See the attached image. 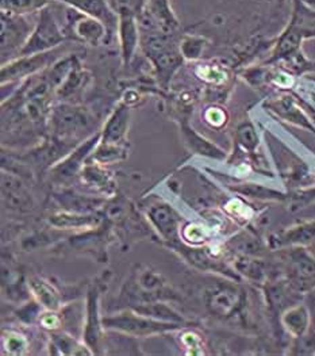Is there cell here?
<instances>
[{
	"mask_svg": "<svg viewBox=\"0 0 315 356\" xmlns=\"http://www.w3.org/2000/svg\"><path fill=\"white\" fill-rule=\"evenodd\" d=\"M117 35L121 47V58L125 68L130 67L135 51L139 48L141 31L138 18L130 13H118Z\"/></svg>",
	"mask_w": 315,
	"mask_h": 356,
	"instance_id": "14",
	"label": "cell"
},
{
	"mask_svg": "<svg viewBox=\"0 0 315 356\" xmlns=\"http://www.w3.org/2000/svg\"><path fill=\"white\" fill-rule=\"evenodd\" d=\"M237 191H239V193H242L245 195H249V197H256V198H280L282 197L276 191L264 188V187H260V186H250V184L242 186V187L237 188Z\"/></svg>",
	"mask_w": 315,
	"mask_h": 356,
	"instance_id": "37",
	"label": "cell"
},
{
	"mask_svg": "<svg viewBox=\"0 0 315 356\" xmlns=\"http://www.w3.org/2000/svg\"><path fill=\"white\" fill-rule=\"evenodd\" d=\"M138 24L141 31L139 48L152 63L158 86L168 90L171 80L183 65L180 40L176 38V34H168L158 29L145 13L138 18Z\"/></svg>",
	"mask_w": 315,
	"mask_h": 356,
	"instance_id": "1",
	"label": "cell"
},
{
	"mask_svg": "<svg viewBox=\"0 0 315 356\" xmlns=\"http://www.w3.org/2000/svg\"><path fill=\"white\" fill-rule=\"evenodd\" d=\"M205 120L211 127H221L226 122V114L222 108L218 107H209L205 113Z\"/></svg>",
	"mask_w": 315,
	"mask_h": 356,
	"instance_id": "40",
	"label": "cell"
},
{
	"mask_svg": "<svg viewBox=\"0 0 315 356\" xmlns=\"http://www.w3.org/2000/svg\"><path fill=\"white\" fill-rule=\"evenodd\" d=\"M242 300L239 287L229 282L211 283L205 291V302L209 312L221 318H229L238 313Z\"/></svg>",
	"mask_w": 315,
	"mask_h": 356,
	"instance_id": "9",
	"label": "cell"
},
{
	"mask_svg": "<svg viewBox=\"0 0 315 356\" xmlns=\"http://www.w3.org/2000/svg\"><path fill=\"white\" fill-rule=\"evenodd\" d=\"M101 290L98 284L90 289L87 294V316L85 325L83 331V340L90 347V350L98 355L105 354V325L103 318L101 317L99 309Z\"/></svg>",
	"mask_w": 315,
	"mask_h": 356,
	"instance_id": "10",
	"label": "cell"
},
{
	"mask_svg": "<svg viewBox=\"0 0 315 356\" xmlns=\"http://www.w3.org/2000/svg\"><path fill=\"white\" fill-rule=\"evenodd\" d=\"M52 0H0V10L17 15H28L40 13L51 6Z\"/></svg>",
	"mask_w": 315,
	"mask_h": 356,
	"instance_id": "27",
	"label": "cell"
},
{
	"mask_svg": "<svg viewBox=\"0 0 315 356\" xmlns=\"http://www.w3.org/2000/svg\"><path fill=\"white\" fill-rule=\"evenodd\" d=\"M237 141L242 148L253 151L259 144V137L255 127L250 124H242L237 130Z\"/></svg>",
	"mask_w": 315,
	"mask_h": 356,
	"instance_id": "33",
	"label": "cell"
},
{
	"mask_svg": "<svg viewBox=\"0 0 315 356\" xmlns=\"http://www.w3.org/2000/svg\"><path fill=\"white\" fill-rule=\"evenodd\" d=\"M64 31L68 40H74L91 47L108 44V31L105 24L72 7H67Z\"/></svg>",
	"mask_w": 315,
	"mask_h": 356,
	"instance_id": "6",
	"label": "cell"
},
{
	"mask_svg": "<svg viewBox=\"0 0 315 356\" xmlns=\"http://www.w3.org/2000/svg\"><path fill=\"white\" fill-rule=\"evenodd\" d=\"M196 76L209 83H221L226 79V74L216 65H199L195 71Z\"/></svg>",
	"mask_w": 315,
	"mask_h": 356,
	"instance_id": "36",
	"label": "cell"
},
{
	"mask_svg": "<svg viewBox=\"0 0 315 356\" xmlns=\"http://www.w3.org/2000/svg\"><path fill=\"white\" fill-rule=\"evenodd\" d=\"M295 344H293V353L298 355H310L314 354L315 351V333L314 332L307 331L305 334L295 337Z\"/></svg>",
	"mask_w": 315,
	"mask_h": 356,
	"instance_id": "35",
	"label": "cell"
},
{
	"mask_svg": "<svg viewBox=\"0 0 315 356\" xmlns=\"http://www.w3.org/2000/svg\"><path fill=\"white\" fill-rule=\"evenodd\" d=\"M236 267L242 275H245L249 280L262 282L266 277V268L263 261L255 260L249 256H239L237 259Z\"/></svg>",
	"mask_w": 315,
	"mask_h": 356,
	"instance_id": "29",
	"label": "cell"
},
{
	"mask_svg": "<svg viewBox=\"0 0 315 356\" xmlns=\"http://www.w3.org/2000/svg\"><path fill=\"white\" fill-rule=\"evenodd\" d=\"M182 341H183L184 347L188 348V354L192 355H202L205 354L203 348H202V340L201 337L194 333V332H184L182 334Z\"/></svg>",
	"mask_w": 315,
	"mask_h": 356,
	"instance_id": "38",
	"label": "cell"
},
{
	"mask_svg": "<svg viewBox=\"0 0 315 356\" xmlns=\"http://www.w3.org/2000/svg\"><path fill=\"white\" fill-rule=\"evenodd\" d=\"M315 238V222H307L280 233L273 241L276 245H298L309 244Z\"/></svg>",
	"mask_w": 315,
	"mask_h": 356,
	"instance_id": "25",
	"label": "cell"
},
{
	"mask_svg": "<svg viewBox=\"0 0 315 356\" xmlns=\"http://www.w3.org/2000/svg\"><path fill=\"white\" fill-rule=\"evenodd\" d=\"M273 111H276L278 114H280L283 118H287L291 122H296L299 125H303V127H309L306 118L303 117V114L295 107V104L292 102V99L289 97H284V98H280L275 102L269 104Z\"/></svg>",
	"mask_w": 315,
	"mask_h": 356,
	"instance_id": "30",
	"label": "cell"
},
{
	"mask_svg": "<svg viewBox=\"0 0 315 356\" xmlns=\"http://www.w3.org/2000/svg\"><path fill=\"white\" fill-rule=\"evenodd\" d=\"M41 304L37 301V302H28L25 306H22L18 312H17V314H18V318H21L24 323H26V324H31V323H34V320L35 318H41V307H40Z\"/></svg>",
	"mask_w": 315,
	"mask_h": 356,
	"instance_id": "39",
	"label": "cell"
},
{
	"mask_svg": "<svg viewBox=\"0 0 315 356\" xmlns=\"http://www.w3.org/2000/svg\"><path fill=\"white\" fill-rule=\"evenodd\" d=\"M146 216L165 241L171 243V245L178 243L182 218L171 204L164 201L151 202L146 206Z\"/></svg>",
	"mask_w": 315,
	"mask_h": 356,
	"instance_id": "12",
	"label": "cell"
},
{
	"mask_svg": "<svg viewBox=\"0 0 315 356\" xmlns=\"http://www.w3.org/2000/svg\"><path fill=\"white\" fill-rule=\"evenodd\" d=\"M180 121H182L180 130H182V134H183L184 141L191 148V151L199 153V154L209 156V157H215V159H223L225 157V152L222 149H219L216 145L211 144L209 140L202 137L199 133H196L192 127H189L187 118H183Z\"/></svg>",
	"mask_w": 315,
	"mask_h": 356,
	"instance_id": "22",
	"label": "cell"
},
{
	"mask_svg": "<svg viewBox=\"0 0 315 356\" xmlns=\"http://www.w3.org/2000/svg\"><path fill=\"white\" fill-rule=\"evenodd\" d=\"M130 127V107L121 102L112 110L101 131V144L128 148V133Z\"/></svg>",
	"mask_w": 315,
	"mask_h": 356,
	"instance_id": "13",
	"label": "cell"
},
{
	"mask_svg": "<svg viewBox=\"0 0 315 356\" xmlns=\"http://www.w3.org/2000/svg\"><path fill=\"white\" fill-rule=\"evenodd\" d=\"M132 309L138 312V313L145 314V316L153 317L156 320L168 321V323H176V324H180V325L185 324V320L183 317L173 307L164 304L162 301L145 304V305L133 306Z\"/></svg>",
	"mask_w": 315,
	"mask_h": 356,
	"instance_id": "26",
	"label": "cell"
},
{
	"mask_svg": "<svg viewBox=\"0 0 315 356\" xmlns=\"http://www.w3.org/2000/svg\"><path fill=\"white\" fill-rule=\"evenodd\" d=\"M121 297H126L133 306L145 305L160 301H176L180 300L178 293L168 284L164 277L144 266H138L133 271L130 280L126 282Z\"/></svg>",
	"mask_w": 315,
	"mask_h": 356,
	"instance_id": "2",
	"label": "cell"
},
{
	"mask_svg": "<svg viewBox=\"0 0 315 356\" xmlns=\"http://www.w3.org/2000/svg\"><path fill=\"white\" fill-rule=\"evenodd\" d=\"M1 22V60L3 64L6 58L10 56H19L24 47L26 45L27 40L30 38L34 26L26 19L25 15H17L7 11L0 13Z\"/></svg>",
	"mask_w": 315,
	"mask_h": 356,
	"instance_id": "8",
	"label": "cell"
},
{
	"mask_svg": "<svg viewBox=\"0 0 315 356\" xmlns=\"http://www.w3.org/2000/svg\"><path fill=\"white\" fill-rule=\"evenodd\" d=\"M67 40L68 38L65 35L64 27H61L57 22L53 14L52 7L48 6L38 13L37 24L33 29L30 38L27 40L26 45L24 47L18 57L53 51Z\"/></svg>",
	"mask_w": 315,
	"mask_h": 356,
	"instance_id": "5",
	"label": "cell"
},
{
	"mask_svg": "<svg viewBox=\"0 0 315 356\" xmlns=\"http://www.w3.org/2000/svg\"><path fill=\"white\" fill-rule=\"evenodd\" d=\"M41 324H42V327L46 328V330L56 331V330L60 328V325H61V318H60L58 316H56V314H52V313L44 314V316L41 317Z\"/></svg>",
	"mask_w": 315,
	"mask_h": 356,
	"instance_id": "42",
	"label": "cell"
},
{
	"mask_svg": "<svg viewBox=\"0 0 315 356\" xmlns=\"http://www.w3.org/2000/svg\"><path fill=\"white\" fill-rule=\"evenodd\" d=\"M313 256H314V257H315V250H314V251H313Z\"/></svg>",
	"mask_w": 315,
	"mask_h": 356,
	"instance_id": "43",
	"label": "cell"
},
{
	"mask_svg": "<svg viewBox=\"0 0 315 356\" xmlns=\"http://www.w3.org/2000/svg\"><path fill=\"white\" fill-rule=\"evenodd\" d=\"M65 4L67 7H72L80 13L94 17L102 21L108 31V42L114 38L118 30V15L110 7L107 0H52Z\"/></svg>",
	"mask_w": 315,
	"mask_h": 356,
	"instance_id": "15",
	"label": "cell"
},
{
	"mask_svg": "<svg viewBox=\"0 0 315 356\" xmlns=\"http://www.w3.org/2000/svg\"><path fill=\"white\" fill-rule=\"evenodd\" d=\"M62 51L58 48L53 51L37 53L31 56L17 57L1 67V84H11L24 79L34 76L49 68L57 60L61 58Z\"/></svg>",
	"mask_w": 315,
	"mask_h": 356,
	"instance_id": "7",
	"label": "cell"
},
{
	"mask_svg": "<svg viewBox=\"0 0 315 356\" xmlns=\"http://www.w3.org/2000/svg\"><path fill=\"white\" fill-rule=\"evenodd\" d=\"M229 245L235 252L237 251L244 256L260 254L263 250L262 241L253 233H248V232L238 234L229 243Z\"/></svg>",
	"mask_w": 315,
	"mask_h": 356,
	"instance_id": "28",
	"label": "cell"
},
{
	"mask_svg": "<svg viewBox=\"0 0 315 356\" xmlns=\"http://www.w3.org/2000/svg\"><path fill=\"white\" fill-rule=\"evenodd\" d=\"M101 143V133L92 134L65 157L52 167V174L58 181H67L76 177L84 168V163L91 157Z\"/></svg>",
	"mask_w": 315,
	"mask_h": 356,
	"instance_id": "11",
	"label": "cell"
},
{
	"mask_svg": "<svg viewBox=\"0 0 315 356\" xmlns=\"http://www.w3.org/2000/svg\"><path fill=\"white\" fill-rule=\"evenodd\" d=\"M1 190H3V201L7 202L10 209L18 211H27L33 209L31 195L27 193L22 181L12 174H3L1 177Z\"/></svg>",
	"mask_w": 315,
	"mask_h": 356,
	"instance_id": "16",
	"label": "cell"
},
{
	"mask_svg": "<svg viewBox=\"0 0 315 356\" xmlns=\"http://www.w3.org/2000/svg\"><path fill=\"white\" fill-rule=\"evenodd\" d=\"M94 122V115L88 108L75 103H61L51 114V137L74 145Z\"/></svg>",
	"mask_w": 315,
	"mask_h": 356,
	"instance_id": "3",
	"label": "cell"
},
{
	"mask_svg": "<svg viewBox=\"0 0 315 356\" xmlns=\"http://www.w3.org/2000/svg\"><path fill=\"white\" fill-rule=\"evenodd\" d=\"M54 198L58 204L67 209V211L83 213V214L96 211L98 209H101L103 204H105V200H102V198L85 197V195L72 193V191L56 193Z\"/></svg>",
	"mask_w": 315,
	"mask_h": 356,
	"instance_id": "18",
	"label": "cell"
},
{
	"mask_svg": "<svg viewBox=\"0 0 315 356\" xmlns=\"http://www.w3.org/2000/svg\"><path fill=\"white\" fill-rule=\"evenodd\" d=\"M3 347L10 355H22L27 350V340L17 332H10L3 337Z\"/></svg>",
	"mask_w": 315,
	"mask_h": 356,
	"instance_id": "34",
	"label": "cell"
},
{
	"mask_svg": "<svg viewBox=\"0 0 315 356\" xmlns=\"http://www.w3.org/2000/svg\"><path fill=\"white\" fill-rule=\"evenodd\" d=\"M205 38L198 37V35H192V34H185L180 38V51L183 54L184 60H189V61H195L198 60L203 49H205Z\"/></svg>",
	"mask_w": 315,
	"mask_h": 356,
	"instance_id": "31",
	"label": "cell"
},
{
	"mask_svg": "<svg viewBox=\"0 0 315 356\" xmlns=\"http://www.w3.org/2000/svg\"><path fill=\"white\" fill-rule=\"evenodd\" d=\"M49 222L54 228L62 229H91L101 224V218L92 214H83L74 211H62L56 213L49 217Z\"/></svg>",
	"mask_w": 315,
	"mask_h": 356,
	"instance_id": "19",
	"label": "cell"
},
{
	"mask_svg": "<svg viewBox=\"0 0 315 356\" xmlns=\"http://www.w3.org/2000/svg\"><path fill=\"white\" fill-rule=\"evenodd\" d=\"M105 238L107 234L102 230H94V232H87L84 234H80L78 237L69 238L68 244L75 247L76 252H85V254H92L95 259L103 260L105 254Z\"/></svg>",
	"mask_w": 315,
	"mask_h": 356,
	"instance_id": "21",
	"label": "cell"
},
{
	"mask_svg": "<svg viewBox=\"0 0 315 356\" xmlns=\"http://www.w3.org/2000/svg\"><path fill=\"white\" fill-rule=\"evenodd\" d=\"M81 179L88 187H92L96 191L112 194L114 193V183L111 175L102 168L99 164H88L84 165L81 170Z\"/></svg>",
	"mask_w": 315,
	"mask_h": 356,
	"instance_id": "23",
	"label": "cell"
},
{
	"mask_svg": "<svg viewBox=\"0 0 315 356\" xmlns=\"http://www.w3.org/2000/svg\"><path fill=\"white\" fill-rule=\"evenodd\" d=\"M283 327L293 337H299L309 331L310 327V314L309 310L303 305L289 307V310L282 316Z\"/></svg>",
	"mask_w": 315,
	"mask_h": 356,
	"instance_id": "24",
	"label": "cell"
},
{
	"mask_svg": "<svg viewBox=\"0 0 315 356\" xmlns=\"http://www.w3.org/2000/svg\"><path fill=\"white\" fill-rule=\"evenodd\" d=\"M185 228H188V229L194 232V234H192V233H183V237L187 241L195 244V243H199V241H203V240H205L206 233H205V230L202 229L201 227H198V225H189V227H185Z\"/></svg>",
	"mask_w": 315,
	"mask_h": 356,
	"instance_id": "41",
	"label": "cell"
},
{
	"mask_svg": "<svg viewBox=\"0 0 315 356\" xmlns=\"http://www.w3.org/2000/svg\"><path fill=\"white\" fill-rule=\"evenodd\" d=\"M105 330L117 331L130 337H146L158 333L176 331L182 325L176 323H168L145 316L135 310H125L122 313L108 316L103 318Z\"/></svg>",
	"mask_w": 315,
	"mask_h": 356,
	"instance_id": "4",
	"label": "cell"
},
{
	"mask_svg": "<svg viewBox=\"0 0 315 356\" xmlns=\"http://www.w3.org/2000/svg\"><path fill=\"white\" fill-rule=\"evenodd\" d=\"M90 81H91V74L81 67V64L78 60L76 64L74 65L72 71L69 72V75L64 80L61 87L57 90L56 97H58L64 101H69L71 103L74 99L79 98L80 95L84 92V90L87 88Z\"/></svg>",
	"mask_w": 315,
	"mask_h": 356,
	"instance_id": "17",
	"label": "cell"
},
{
	"mask_svg": "<svg viewBox=\"0 0 315 356\" xmlns=\"http://www.w3.org/2000/svg\"><path fill=\"white\" fill-rule=\"evenodd\" d=\"M28 287L35 300L45 309L57 312L61 307V296L51 282L40 277H33L28 280Z\"/></svg>",
	"mask_w": 315,
	"mask_h": 356,
	"instance_id": "20",
	"label": "cell"
},
{
	"mask_svg": "<svg viewBox=\"0 0 315 356\" xmlns=\"http://www.w3.org/2000/svg\"><path fill=\"white\" fill-rule=\"evenodd\" d=\"M107 1L117 14L130 13L137 18H139L148 7V0H107Z\"/></svg>",
	"mask_w": 315,
	"mask_h": 356,
	"instance_id": "32",
	"label": "cell"
}]
</instances>
